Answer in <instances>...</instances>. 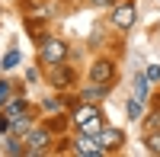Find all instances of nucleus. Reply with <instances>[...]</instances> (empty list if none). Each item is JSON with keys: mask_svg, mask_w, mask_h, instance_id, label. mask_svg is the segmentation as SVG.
Returning <instances> with one entry per match:
<instances>
[{"mask_svg": "<svg viewBox=\"0 0 160 157\" xmlns=\"http://www.w3.org/2000/svg\"><path fill=\"white\" fill-rule=\"evenodd\" d=\"M64 58H68V42H61V38H48V42H42V61L45 64H61Z\"/></svg>", "mask_w": 160, "mask_h": 157, "instance_id": "2", "label": "nucleus"}, {"mask_svg": "<svg viewBox=\"0 0 160 157\" xmlns=\"http://www.w3.org/2000/svg\"><path fill=\"white\" fill-rule=\"evenodd\" d=\"M16 112H26V103H22V99H16V103H10V106H7V115H10V119H13Z\"/></svg>", "mask_w": 160, "mask_h": 157, "instance_id": "14", "label": "nucleus"}, {"mask_svg": "<svg viewBox=\"0 0 160 157\" xmlns=\"http://www.w3.org/2000/svg\"><path fill=\"white\" fill-rule=\"evenodd\" d=\"M74 122H77L80 132H87V135H99V132H102V115H99L96 106H83V109H77Z\"/></svg>", "mask_w": 160, "mask_h": 157, "instance_id": "1", "label": "nucleus"}, {"mask_svg": "<svg viewBox=\"0 0 160 157\" xmlns=\"http://www.w3.org/2000/svg\"><path fill=\"white\" fill-rule=\"evenodd\" d=\"M148 151L160 154V135H157V132H151V135H148Z\"/></svg>", "mask_w": 160, "mask_h": 157, "instance_id": "13", "label": "nucleus"}, {"mask_svg": "<svg viewBox=\"0 0 160 157\" xmlns=\"http://www.w3.org/2000/svg\"><path fill=\"white\" fill-rule=\"evenodd\" d=\"M115 0H93V7H112Z\"/></svg>", "mask_w": 160, "mask_h": 157, "instance_id": "19", "label": "nucleus"}, {"mask_svg": "<svg viewBox=\"0 0 160 157\" xmlns=\"http://www.w3.org/2000/svg\"><path fill=\"white\" fill-rule=\"evenodd\" d=\"M112 23L118 26V29H128V26L135 23V3H122V7H115Z\"/></svg>", "mask_w": 160, "mask_h": 157, "instance_id": "5", "label": "nucleus"}, {"mask_svg": "<svg viewBox=\"0 0 160 157\" xmlns=\"http://www.w3.org/2000/svg\"><path fill=\"white\" fill-rule=\"evenodd\" d=\"M16 64H19V51L13 48V51H7V55H3V71H13Z\"/></svg>", "mask_w": 160, "mask_h": 157, "instance_id": "10", "label": "nucleus"}, {"mask_svg": "<svg viewBox=\"0 0 160 157\" xmlns=\"http://www.w3.org/2000/svg\"><path fill=\"white\" fill-rule=\"evenodd\" d=\"M102 96H106V87H102V84H93V87L83 90V99H87V103H96V99H102Z\"/></svg>", "mask_w": 160, "mask_h": 157, "instance_id": "8", "label": "nucleus"}, {"mask_svg": "<svg viewBox=\"0 0 160 157\" xmlns=\"http://www.w3.org/2000/svg\"><path fill=\"white\" fill-rule=\"evenodd\" d=\"M26 144H29V154H38V151H45L48 135H45V132H32L29 138H26Z\"/></svg>", "mask_w": 160, "mask_h": 157, "instance_id": "7", "label": "nucleus"}, {"mask_svg": "<svg viewBox=\"0 0 160 157\" xmlns=\"http://www.w3.org/2000/svg\"><path fill=\"white\" fill-rule=\"evenodd\" d=\"M128 115H131V119H141V99L138 96L128 99Z\"/></svg>", "mask_w": 160, "mask_h": 157, "instance_id": "11", "label": "nucleus"}, {"mask_svg": "<svg viewBox=\"0 0 160 157\" xmlns=\"http://www.w3.org/2000/svg\"><path fill=\"white\" fill-rule=\"evenodd\" d=\"M96 138H99L102 151H112V148H118V144H122V132H115V128H102Z\"/></svg>", "mask_w": 160, "mask_h": 157, "instance_id": "6", "label": "nucleus"}, {"mask_svg": "<svg viewBox=\"0 0 160 157\" xmlns=\"http://www.w3.org/2000/svg\"><path fill=\"white\" fill-rule=\"evenodd\" d=\"M112 77H115V71H112V64H109V61H96V64L90 68V80H93V84L109 87V84H112Z\"/></svg>", "mask_w": 160, "mask_h": 157, "instance_id": "3", "label": "nucleus"}, {"mask_svg": "<svg viewBox=\"0 0 160 157\" xmlns=\"http://www.w3.org/2000/svg\"><path fill=\"white\" fill-rule=\"evenodd\" d=\"M148 128H151V132H157V128H160V112H154L151 119H148Z\"/></svg>", "mask_w": 160, "mask_h": 157, "instance_id": "16", "label": "nucleus"}, {"mask_svg": "<svg viewBox=\"0 0 160 157\" xmlns=\"http://www.w3.org/2000/svg\"><path fill=\"white\" fill-rule=\"evenodd\" d=\"M77 154H83V157H90V154H93V157H99V154H102V144H99V138L83 132V135H80V141H77Z\"/></svg>", "mask_w": 160, "mask_h": 157, "instance_id": "4", "label": "nucleus"}, {"mask_svg": "<svg viewBox=\"0 0 160 157\" xmlns=\"http://www.w3.org/2000/svg\"><path fill=\"white\" fill-rule=\"evenodd\" d=\"M135 96H138V99L148 96V80H144V77H138V80H135Z\"/></svg>", "mask_w": 160, "mask_h": 157, "instance_id": "12", "label": "nucleus"}, {"mask_svg": "<svg viewBox=\"0 0 160 157\" xmlns=\"http://www.w3.org/2000/svg\"><path fill=\"white\" fill-rule=\"evenodd\" d=\"M68 80H71V71H64V68L55 64V71H51V84H55V87H64Z\"/></svg>", "mask_w": 160, "mask_h": 157, "instance_id": "9", "label": "nucleus"}, {"mask_svg": "<svg viewBox=\"0 0 160 157\" xmlns=\"http://www.w3.org/2000/svg\"><path fill=\"white\" fill-rule=\"evenodd\" d=\"M7 93H10V84H7V80H0V103L7 99Z\"/></svg>", "mask_w": 160, "mask_h": 157, "instance_id": "17", "label": "nucleus"}, {"mask_svg": "<svg viewBox=\"0 0 160 157\" xmlns=\"http://www.w3.org/2000/svg\"><path fill=\"white\" fill-rule=\"evenodd\" d=\"M148 77H151V80H160V68H157V64H151V71H148Z\"/></svg>", "mask_w": 160, "mask_h": 157, "instance_id": "18", "label": "nucleus"}, {"mask_svg": "<svg viewBox=\"0 0 160 157\" xmlns=\"http://www.w3.org/2000/svg\"><path fill=\"white\" fill-rule=\"evenodd\" d=\"M19 144H22L19 138H10V141H7V154H22V148H19Z\"/></svg>", "mask_w": 160, "mask_h": 157, "instance_id": "15", "label": "nucleus"}]
</instances>
